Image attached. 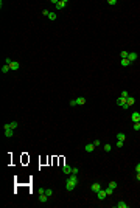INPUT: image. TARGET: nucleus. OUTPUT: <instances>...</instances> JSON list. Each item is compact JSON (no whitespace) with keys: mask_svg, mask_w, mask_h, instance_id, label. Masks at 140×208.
Returning <instances> with one entry per match:
<instances>
[{"mask_svg":"<svg viewBox=\"0 0 140 208\" xmlns=\"http://www.w3.org/2000/svg\"><path fill=\"white\" fill-rule=\"evenodd\" d=\"M9 68H11V70H14V71H17L19 68H20V64H19L17 61H13L11 65H9Z\"/></svg>","mask_w":140,"mask_h":208,"instance_id":"nucleus-6","label":"nucleus"},{"mask_svg":"<svg viewBox=\"0 0 140 208\" xmlns=\"http://www.w3.org/2000/svg\"><path fill=\"white\" fill-rule=\"evenodd\" d=\"M104 151H106V152H111V151H112V146L111 145H104Z\"/></svg>","mask_w":140,"mask_h":208,"instance_id":"nucleus-24","label":"nucleus"},{"mask_svg":"<svg viewBox=\"0 0 140 208\" xmlns=\"http://www.w3.org/2000/svg\"><path fill=\"white\" fill-rule=\"evenodd\" d=\"M117 148H123V141H117Z\"/></svg>","mask_w":140,"mask_h":208,"instance_id":"nucleus-33","label":"nucleus"},{"mask_svg":"<svg viewBox=\"0 0 140 208\" xmlns=\"http://www.w3.org/2000/svg\"><path fill=\"white\" fill-rule=\"evenodd\" d=\"M13 135H14V129H5V137H8V138H11Z\"/></svg>","mask_w":140,"mask_h":208,"instance_id":"nucleus-8","label":"nucleus"},{"mask_svg":"<svg viewBox=\"0 0 140 208\" xmlns=\"http://www.w3.org/2000/svg\"><path fill=\"white\" fill-rule=\"evenodd\" d=\"M131 120H132L134 123H137V121H140V113L139 112H134L132 115H131Z\"/></svg>","mask_w":140,"mask_h":208,"instance_id":"nucleus-7","label":"nucleus"},{"mask_svg":"<svg viewBox=\"0 0 140 208\" xmlns=\"http://www.w3.org/2000/svg\"><path fill=\"white\" fill-rule=\"evenodd\" d=\"M70 106H78V104H76V100H72V101H70Z\"/></svg>","mask_w":140,"mask_h":208,"instance_id":"nucleus-32","label":"nucleus"},{"mask_svg":"<svg viewBox=\"0 0 140 208\" xmlns=\"http://www.w3.org/2000/svg\"><path fill=\"white\" fill-rule=\"evenodd\" d=\"M109 186H112V188L115 190V188H117V182H109Z\"/></svg>","mask_w":140,"mask_h":208,"instance_id":"nucleus-27","label":"nucleus"},{"mask_svg":"<svg viewBox=\"0 0 140 208\" xmlns=\"http://www.w3.org/2000/svg\"><path fill=\"white\" fill-rule=\"evenodd\" d=\"M134 103H136V98H134V96H129L128 100H126V104L123 106V109H128V107H131V106H134Z\"/></svg>","mask_w":140,"mask_h":208,"instance_id":"nucleus-1","label":"nucleus"},{"mask_svg":"<svg viewBox=\"0 0 140 208\" xmlns=\"http://www.w3.org/2000/svg\"><path fill=\"white\" fill-rule=\"evenodd\" d=\"M134 129H136V130H140V121L134 123Z\"/></svg>","mask_w":140,"mask_h":208,"instance_id":"nucleus-26","label":"nucleus"},{"mask_svg":"<svg viewBox=\"0 0 140 208\" xmlns=\"http://www.w3.org/2000/svg\"><path fill=\"white\" fill-rule=\"evenodd\" d=\"M117 207H118V208H128V204H126V202H123V200H120V202L117 204Z\"/></svg>","mask_w":140,"mask_h":208,"instance_id":"nucleus-17","label":"nucleus"},{"mask_svg":"<svg viewBox=\"0 0 140 208\" xmlns=\"http://www.w3.org/2000/svg\"><path fill=\"white\" fill-rule=\"evenodd\" d=\"M9 126H11V129H17L19 124H17V121H11V123H9Z\"/></svg>","mask_w":140,"mask_h":208,"instance_id":"nucleus-22","label":"nucleus"},{"mask_svg":"<svg viewBox=\"0 0 140 208\" xmlns=\"http://www.w3.org/2000/svg\"><path fill=\"white\" fill-rule=\"evenodd\" d=\"M128 54H129V53H128V51H125V50H123L122 53H120V56H122V59H128Z\"/></svg>","mask_w":140,"mask_h":208,"instance_id":"nucleus-20","label":"nucleus"},{"mask_svg":"<svg viewBox=\"0 0 140 208\" xmlns=\"http://www.w3.org/2000/svg\"><path fill=\"white\" fill-rule=\"evenodd\" d=\"M120 96H122V98H125V100H128V98H129V95H128V92H126V90H123V92L120 93Z\"/></svg>","mask_w":140,"mask_h":208,"instance_id":"nucleus-21","label":"nucleus"},{"mask_svg":"<svg viewBox=\"0 0 140 208\" xmlns=\"http://www.w3.org/2000/svg\"><path fill=\"white\" fill-rule=\"evenodd\" d=\"M100 190H101V185H100V182H95L92 186H90V191H93V193H98Z\"/></svg>","mask_w":140,"mask_h":208,"instance_id":"nucleus-5","label":"nucleus"},{"mask_svg":"<svg viewBox=\"0 0 140 208\" xmlns=\"http://www.w3.org/2000/svg\"><path fill=\"white\" fill-rule=\"evenodd\" d=\"M56 19H58V16H56L55 12L50 11V14H48V20H52V22H53V20H56Z\"/></svg>","mask_w":140,"mask_h":208,"instance_id":"nucleus-16","label":"nucleus"},{"mask_svg":"<svg viewBox=\"0 0 140 208\" xmlns=\"http://www.w3.org/2000/svg\"><path fill=\"white\" fill-rule=\"evenodd\" d=\"M125 138H126V135L123 134V132H118L117 134V140L118 141H125Z\"/></svg>","mask_w":140,"mask_h":208,"instance_id":"nucleus-15","label":"nucleus"},{"mask_svg":"<svg viewBox=\"0 0 140 208\" xmlns=\"http://www.w3.org/2000/svg\"><path fill=\"white\" fill-rule=\"evenodd\" d=\"M45 194H47L48 197H52V196H53V190H50V188H48V190H45Z\"/></svg>","mask_w":140,"mask_h":208,"instance_id":"nucleus-25","label":"nucleus"},{"mask_svg":"<svg viewBox=\"0 0 140 208\" xmlns=\"http://www.w3.org/2000/svg\"><path fill=\"white\" fill-rule=\"evenodd\" d=\"M107 3H109V5H117V2H115V0H109Z\"/></svg>","mask_w":140,"mask_h":208,"instance_id":"nucleus-34","label":"nucleus"},{"mask_svg":"<svg viewBox=\"0 0 140 208\" xmlns=\"http://www.w3.org/2000/svg\"><path fill=\"white\" fill-rule=\"evenodd\" d=\"M114 191H115V190L112 188V186H107V188H106V193H107V196H111V194L114 193Z\"/></svg>","mask_w":140,"mask_h":208,"instance_id":"nucleus-19","label":"nucleus"},{"mask_svg":"<svg viewBox=\"0 0 140 208\" xmlns=\"http://www.w3.org/2000/svg\"><path fill=\"white\" fill-rule=\"evenodd\" d=\"M76 104H78V106H84V104H86V98H83V96L76 98Z\"/></svg>","mask_w":140,"mask_h":208,"instance_id":"nucleus-14","label":"nucleus"},{"mask_svg":"<svg viewBox=\"0 0 140 208\" xmlns=\"http://www.w3.org/2000/svg\"><path fill=\"white\" fill-rule=\"evenodd\" d=\"M62 172H64V174H72V166L64 165V166H62Z\"/></svg>","mask_w":140,"mask_h":208,"instance_id":"nucleus-10","label":"nucleus"},{"mask_svg":"<svg viewBox=\"0 0 140 208\" xmlns=\"http://www.w3.org/2000/svg\"><path fill=\"white\" fill-rule=\"evenodd\" d=\"M129 64H131V62H129L128 59H122V65H123V67H128Z\"/></svg>","mask_w":140,"mask_h":208,"instance_id":"nucleus-23","label":"nucleus"},{"mask_svg":"<svg viewBox=\"0 0 140 208\" xmlns=\"http://www.w3.org/2000/svg\"><path fill=\"white\" fill-rule=\"evenodd\" d=\"M75 188H76V186H75L73 183H70V182H66V190H67V191H73Z\"/></svg>","mask_w":140,"mask_h":208,"instance_id":"nucleus-12","label":"nucleus"},{"mask_svg":"<svg viewBox=\"0 0 140 208\" xmlns=\"http://www.w3.org/2000/svg\"><path fill=\"white\" fill-rule=\"evenodd\" d=\"M48 14H50V11H48V9H44V11H42V16H47V17H48Z\"/></svg>","mask_w":140,"mask_h":208,"instance_id":"nucleus-29","label":"nucleus"},{"mask_svg":"<svg viewBox=\"0 0 140 208\" xmlns=\"http://www.w3.org/2000/svg\"><path fill=\"white\" fill-rule=\"evenodd\" d=\"M139 132H140V130H139Z\"/></svg>","mask_w":140,"mask_h":208,"instance_id":"nucleus-37","label":"nucleus"},{"mask_svg":"<svg viewBox=\"0 0 140 208\" xmlns=\"http://www.w3.org/2000/svg\"><path fill=\"white\" fill-rule=\"evenodd\" d=\"M11 62H13V61L9 59V58H6V59H5V64H6V65H11Z\"/></svg>","mask_w":140,"mask_h":208,"instance_id":"nucleus-28","label":"nucleus"},{"mask_svg":"<svg viewBox=\"0 0 140 208\" xmlns=\"http://www.w3.org/2000/svg\"><path fill=\"white\" fill-rule=\"evenodd\" d=\"M137 58H139V54H137L136 51H132V53H129V54H128V61H129V62H134V61H137Z\"/></svg>","mask_w":140,"mask_h":208,"instance_id":"nucleus-4","label":"nucleus"},{"mask_svg":"<svg viewBox=\"0 0 140 208\" xmlns=\"http://www.w3.org/2000/svg\"><path fill=\"white\" fill-rule=\"evenodd\" d=\"M86 152H93V149H95V145L93 143H89V145H86Z\"/></svg>","mask_w":140,"mask_h":208,"instance_id":"nucleus-9","label":"nucleus"},{"mask_svg":"<svg viewBox=\"0 0 140 208\" xmlns=\"http://www.w3.org/2000/svg\"><path fill=\"white\" fill-rule=\"evenodd\" d=\"M136 171H137V172H140V163H139V165H137V166H136Z\"/></svg>","mask_w":140,"mask_h":208,"instance_id":"nucleus-35","label":"nucleus"},{"mask_svg":"<svg viewBox=\"0 0 140 208\" xmlns=\"http://www.w3.org/2000/svg\"><path fill=\"white\" fill-rule=\"evenodd\" d=\"M9 70H11V68H9V65H6V64H5V65H3V67H2V73H8V71H9Z\"/></svg>","mask_w":140,"mask_h":208,"instance_id":"nucleus-18","label":"nucleus"},{"mask_svg":"<svg viewBox=\"0 0 140 208\" xmlns=\"http://www.w3.org/2000/svg\"><path fill=\"white\" fill-rule=\"evenodd\" d=\"M47 200H48V196H47V194H39V202H41V204H45Z\"/></svg>","mask_w":140,"mask_h":208,"instance_id":"nucleus-11","label":"nucleus"},{"mask_svg":"<svg viewBox=\"0 0 140 208\" xmlns=\"http://www.w3.org/2000/svg\"><path fill=\"white\" fill-rule=\"evenodd\" d=\"M117 104L123 107V106L126 104V100H125V98H122V96H118V98H117Z\"/></svg>","mask_w":140,"mask_h":208,"instance_id":"nucleus-13","label":"nucleus"},{"mask_svg":"<svg viewBox=\"0 0 140 208\" xmlns=\"http://www.w3.org/2000/svg\"><path fill=\"white\" fill-rule=\"evenodd\" d=\"M96 197H98L100 200H104V199L107 197V193H106V190H103V188H101V190H100L98 193H96Z\"/></svg>","mask_w":140,"mask_h":208,"instance_id":"nucleus-2","label":"nucleus"},{"mask_svg":"<svg viewBox=\"0 0 140 208\" xmlns=\"http://www.w3.org/2000/svg\"><path fill=\"white\" fill-rule=\"evenodd\" d=\"M67 3H69L67 0H59L58 3H56V8H58V9H64V8L67 6Z\"/></svg>","mask_w":140,"mask_h":208,"instance_id":"nucleus-3","label":"nucleus"},{"mask_svg":"<svg viewBox=\"0 0 140 208\" xmlns=\"http://www.w3.org/2000/svg\"><path fill=\"white\" fill-rule=\"evenodd\" d=\"M93 145H95V148H96V146L101 145V141H100V140H95V141H93Z\"/></svg>","mask_w":140,"mask_h":208,"instance_id":"nucleus-31","label":"nucleus"},{"mask_svg":"<svg viewBox=\"0 0 140 208\" xmlns=\"http://www.w3.org/2000/svg\"><path fill=\"white\" fill-rule=\"evenodd\" d=\"M136 179H137V180H139V182H140V172H137V175H136Z\"/></svg>","mask_w":140,"mask_h":208,"instance_id":"nucleus-36","label":"nucleus"},{"mask_svg":"<svg viewBox=\"0 0 140 208\" xmlns=\"http://www.w3.org/2000/svg\"><path fill=\"white\" fill-rule=\"evenodd\" d=\"M72 174H76L78 175V168H72Z\"/></svg>","mask_w":140,"mask_h":208,"instance_id":"nucleus-30","label":"nucleus"}]
</instances>
